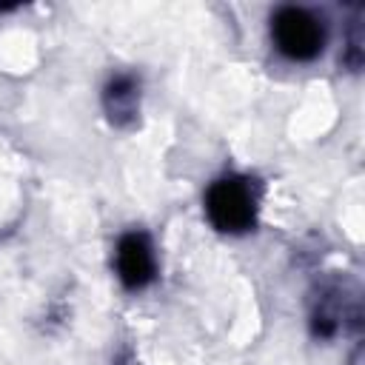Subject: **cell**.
<instances>
[{"mask_svg": "<svg viewBox=\"0 0 365 365\" xmlns=\"http://www.w3.org/2000/svg\"><path fill=\"white\" fill-rule=\"evenodd\" d=\"M205 211L214 228L225 234H242L257 220V194L242 177H222L205 191Z\"/></svg>", "mask_w": 365, "mask_h": 365, "instance_id": "6da1fadb", "label": "cell"}, {"mask_svg": "<svg viewBox=\"0 0 365 365\" xmlns=\"http://www.w3.org/2000/svg\"><path fill=\"white\" fill-rule=\"evenodd\" d=\"M271 37L279 54L288 60H314L325 46V29L322 20L299 6H282L271 17Z\"/></svg>", "mask_w": 365, "mask_h": 365, "instance_id": "7a4b0ae2", "label": "cell"}, {"mask_svg": "<svg viewBox=\"0 0 365 365\" xmlns=\"http://www.w3.org/2000/svg\"><path fill=\"white\" fill-rule=\"evenodd\" d=\"M154 271H157V259H154L151 240L143 231L123 234L117 242V277H120V282L125 288L137 291L154 279Z\"/></svg>", "mask_w": 365, "mask_h": 365, "instance_id": "3957f363", "label": "cell"}, {"mask_svg": "<svg viewBox=\"0 0 365 365\" xmlns=\"http://www.w3.org/2000/svg\"><path fill=\"white\" fill-rule=\"evenodd\" d=\"M103 106L114 125H131L140 108V83L134 74H114L103 88Z\"/></svg>", "mask_w": 365, "mask_h": 365, "instance_id": "277c9868", "label": "cell"}]
</instances>
